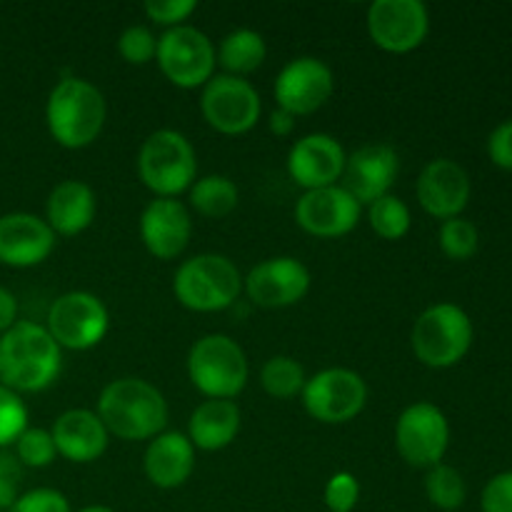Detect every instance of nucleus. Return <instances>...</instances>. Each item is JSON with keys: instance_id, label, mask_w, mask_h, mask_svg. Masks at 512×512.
Returning <instances> with one entry per match:
<instances>
[{"instance_id": "nucleus-34", "label": "nucleus", "mask_w": 512, "mask_h": 512, "mask_svg": "<svg viewBox=\"0 0 512 512\" xmlns=\"http://www.w3.org/2000/svg\"><path fill=\"white\" fill-rule=\"evenodd\" d=\"M118 53L123 55L125 63L148 65L150 60H155V53H158V38L145 25H130V28L120 33Z\"/></svg>"}, {"instance_id": "nucleus-33", "label": "nucleus", "mask_w": 512, "mask_h": 512, "mask_svg": "<svg viewBox=\"0 0 512 512\" xmlns=\"http://www.w3.org/2000/svg\"><path fill=\"white\" fill-rule=\"evenodd\" d=\"M28 430V408L23 398L0 385V450L15 445V440Z\"/></svg>"}, {"instance_id": "nucleus-28", "label": "nucleus", "mask_w": 512, "mask_h": 512, "mask_svg": "<svg viewBox=\"0 0 512 512\" xmlns=\"http://www.w3.org/2000/svg\"><path fill=\"white\" fill-rule=\"evenodd\" d=\"M308 375L305 368L290 355H275L260 370V385L275 400H290L303 393Z\"/></svg>"}, {"instance_id": "nucleus-32", "label": "nucleus", "mask_w": 512, "mask_h": 512, "mask_svg": "<svg viewBox=\"0 0 512 512\" xmlns=\"http://www.w3.org/2000/svg\"><path fill=\"white\" fill-rule=\"evenodd\" d=\"M53 435L43 428H28L18 440H15V458L20 460L23 468H48L55 460Z\"/></svg>"}, {"instance_id": "nucleus-19", "label": "nucleus", "mask_w": 512, "mask_h": 512, "mask_svg": "<svg viewBox=\"0 0 512 512\" xmlns=\"http://www.w3.org/2000/svg\"><path fill=\"white\" fill-rule=\"evenodd\" d=\"M58 235L45 218L33 213L0 215V265L8 268H35L45 263L55 250Z\"/></svg>"}, {"instance_id": "nucleus-25", "label": "nucleus", "mask_w": 512, "mask_h": 512, "mask_svg": "<svg viewBox=\"0 0 512 512\" xmlns=\"http://www.w3.org/2000/svg\"><path fill=\"white\" fill-rule=\"evenodd\" d=\"M240 420L243 415L235 400H203L190 415L188 440L205 453L223 450L238 438Z\"/></svg>"}, {"instance_id": "nucleus-39", "label": "nucleus", "mask_w": 512, "mask_h": 512, "mask_svg": "<svg viewBox=\"0 0 512 512\" xmlns=\"http://www.w3.org/2000/svg\"><path fill=\"white\" fill-rule=\"evenodd\" d=\"M483 512H512V470L488 480L480 495Z\"/></svg>"}, {"instance_id": "nucleus-8", "label": "nucleus", "mask_w": 512, "mask_h": 512, "mask_svg": "<svg viewBox=\"0 0 512 512\" xmlns=\"http://www.w3.org/2000/svg\"><path fill=\"white\" fill-rule=\"evenodd\" d=\"M155 63L175 88L193 90L203 88L213 78L218 58H215V45L203 30L193 25H178L168 28L158 38Z\"/></svg>"}, {"instance_id": "nucleus-9", "label": "nucleus", "mask_w": 512, "mask_h": 512, "mask_svg": "<svg viewBox=\"0 0 512 512\" xmlns=\"http://www.w3.org/2000/svg\"><path fill=\"white\" fill-rule=\"evenodd\" d=\"M45 328L60 350H90L108 335L110 315L98 295L88 290H70L53 300Z\"/></svg>"}, {"instance_id": "nucleus-16", "label": "nucleus", "mask_w": 512, "mask_h": 512, "mask_svg": "<svg viewBox=\"0 0 512 512\" xmlns=\"http://www.w3.org/2000/svg\"><path fill=\"white\" fill-rule=\"evenodd\" d=\"M243 290L258 308H290L310 290V270L298 258H268L243 278Z\"/></svg>"}, {"instance_id": "nucleus-29", "label": "nucleus", "mask_w": 512, "mask_h": 512, "mask_svg": "<svg viewBox=\"0 0 512 512\" xmlns=\"http://www.w3.org/2000/svg\"><path fill=\"white\" fill-rule=\"evenodd\" d=\"M368 220L373 233L383 240L405 238L410 233V225H413L410 208L393 193L368 205Z\"/></svg>"}, {"instance_id": "nucleus-41", "label": "nucleus", "mask_w": 512, "mask_h": 512, "mask_svg": "<svg viewBox=\"0 0 512 512\" xmlns=\"http://www.w3.org/2000/svg\"><path fill=\"white\" fill-rule=\"evenodd\" d=\"M18 323V300L10 290L0 288V335L8 333Z\"/></svg>"}, {"instance_id": "nucleus-26", "label": "nucleus", "mask_w": 512, "mask_h": 512, "mask_svg": "<svg viewBox=\"0 0 512 512\" xmlns=\"http://www.w3.org/2000/svg\"><path fill=\"white\" fill-rule=\"evenodd\" d=\"M265 55H268V45H265L263 35L258 30L238 28L220 40L215 58L223 65L225 75L245 78L265 63Z\"/></svg>"}, {"instance_id": "nucleus-4", "label": "nucleus", "mask_w": 512, "mask_h": 512, "mask_svg": "<svg viewBox=\"0 0 512 512\" xmlns=\"http://www.w3.org/2000/svg\"><path fill=\"white\" fill-rule=\"evenodd\" d=\"M173 293L180 305L193 313H218L240 298L243 275L225 255L200 253L180 265L173 280Z\"/></svg>"}, {"instance_id": "nucleus-23", "label": "nucleus", "mask_w": 512, "mask_h": 512, "mask_svg": "<svg viewBox=\"0 0 512 512\" xmlns=\"http://www.w3.org/2000/svg\"><path fill=\"white\" fill-rule=\"evenodd\" d=\"M145 478L160 490H175L195 470V448L185 433H160L145 450Z\"/></svg>"}, {"instance_id": "nucleus-40", "label": "nucleus", "mask_w": 512, "mask_h": 512, "mask_svg": "<svg viewBox=\"0 0 512 512\" xmlns=\"http://www.w3.org/2000/svg\"><path fill=\"white\" fill-rule=\"evenodd\" d=\"M488 153L498 168L512 170V120H505L503 125L490 133L488 138Z\"/></svg>"}, {"instance_id": "nucleus-38", "label": "nucleus", "mask_w": 512, "mask_h": 512, "mask_svg": "<svg viewBox=\"0 0 512 512\" xmlns=\"http://www.w3.org/2000/svg\"><path fill=\"white\" fill-rule=\"evenodd\" d=\"M195 8H198L195 0H150L143 10L153 23L178 28V25H183V20H188L195 13Z\"/></svg>"}, {"instance_id": "nucleus-27", "label": "nucleus", "mask_w": 512, "mask_h": 512, "mask_svg": "<svg viewBox=\"0 0 512 512\" xmlns=\"http://www.w3.org/2000/svg\"><path fill=\"white\" fill-rule=\"evenodd\" d=\"M238 185L225 175H205L190 185V205L203 218H228L238 208Z\"/></svg>"}, {"instance_id": "nucleus-43", "label": "nucleus", "mask_w": 512, "mask_h": 512, "mask_svg": "<svg viewBox=\"0 0 512 512\" xmlns=\"http://www.w3.org/2000/svg\"><path fill=\"white\" fill-rule=\"evenodd\" d=\"M78 512H115V510L108 508V505H88V508H83Z\"/></svg>"}, {"instance_id": "nucleus-36", "label": "nucleus", "mask_w": 512, "mask_h": 512, "mask_svg": "<svg viewBox=\"0 0 512 512\" xmlns=\"http://www.w3.org/2000/svg\"><path fill=\"white\" fill-rule=\"evenodd\" d=\"M23 488V465L15 453L0 450V512H8L20 498Z\"/></svg>"}, {"instance_id": "nucleus-15", "label": "nucleus", "mask_w": 512, "mask_h": 512, "mask_svg": "<svg viewBox=\"0 0 512 512\" xmlns=\"http://www.w3.org/2000/svg\"><path fill=\"white\" fill-rule=\"evenodd\" d=\"M363 205L343 188V185H328V188L305 190L295 203V220L300 228L315 238H343L353 233L360 223Z\"/></svg>"}, {"instance_id": "nucleus-3", "label": "nucleus", "mask_w": 512, "mask_h": 512, "mask_svg": "<svg viewBox=\"0 0 512 512\" xmlns=\"http://www.w3.org/2000/svg\"><path fill=\"white\" fill-rule=\"evenodd\" d=\"M108 118L103 93L83 78H63L48 95L45 123L58 145L83 150L98 140Z\"/></svg>"}, {"instance_id": "nucleus-12", "label": "nucleus", "mask_w": 512, "mask_h": 512, "mask_svg": "<svg viewBox=\"0 0 512 512\" xmlns=\"http://www.w3.org/2000/svg\"><path fill=\"white\" fill-rule=\"evenodd\" d=\"M450 445V423L433 403H415L395 423V448L413 468H435L443 463Z\"/></svg>"}, {"instance_id": "nucleus-42", "label": "nucleus", "mask_w": 512, "mask_h": 512, "mask_svg": "<svg viewBox=\"0 0 512 512\" xmlns=\"http://www.w3.org/2000/svg\"><path fill=\"white\" fill-rule=\"evenodd\" d=\"M295 120H298V118H295V115H290L288 110L275 108L273 113H270V120H268L270 133L280 135V138H288V135L295 130Z\"/></svg>"}, {"instance_id": "nucleus-10", "label": "nucleus", "mask_w": 512, "mask_h": 512, "mask_svg": "<svg viewBox=\"0 0 512 512\" xmlns=\"http://www.w3.org/2000/svg\"><path fill=\"white\" fill-rule=\"evenodd\" d=\"M300 395L310 418L323 425H343L363 413L368 385L355 370L328 368L308 378Z\"/></svg>"}, {"instance_id": "nucleus-30", "label": "nucleus", "mask_w": 512, "mask_h": 512, "mask_svg": "<svg viewBox=\"0 0 512 512\" xmlns=\"http://www.w3.org/2000/svg\"><path fill=\"white\" fill-rule=\"evenodd\" d=\"M425 495H428V500L435 508L453 512L463 508L468 488H465V480L458 470L440 463L428 470V478H425Z\"/></svg>"}, {"instance_id": "nucleus-20", "label": "nucleus", "mask_w": 512, "mask_h": 512, "mask_svg": "<svg viewBox=\"0 0 512 512\" xmlns=\"http://www.w3.org/2000/svg\"><path fill=\"white\" fill-rule=\"evenodd\" d=\"M345 150L333 135L313 133L300 138L288 153V175L303 190L338 185L345 168Z\"/></svg>"}, {"instance_id": "nucleus-37", "label": "nucleus", "mask_w": 512, "mask_h": 512, "mask_svg": "<svg viewBox=\"0 0 512 512\" xmlns=\"http://www.w3.org/2000/svg\"><path fill=\"white\" fill-rule=\"evenodd\" d=\"M8 512H73L68 498L60 490L35 488L20 495Z\"/></svg>"}, {"instance_id": "nucleus-17", "label": "nucleus", "mask_w": 512, "mask_h": 512, "mask_svg": "<svg viewBox=\"0 0 512 512\" xmlns=\"http://www.w3.org/2000/svg\"><path fill=\"white\" fill-rule=\"evenodd\" d=\"M398 173L400 160L395 148L385 143H368L345 158L343 188L360 205H370L390 195Z\"/></svg>"}, {"instance_id": "nucleus-31", "label": "nucleus", "mask_w": 512, "mask_h": 512, "mask_svg": "<svg viewBox=\"0 0 512 512\" xmlns=\"http://www.w3.org/2000/svg\"><path fill=\"white\" fill-rule=\"evenodd\" d=\"M438 240H440V250H443L450 260L473 258V255L478 253V245H480L478 228L465 218L443 220Z\"/></svg>"}, {"instance_id": "nucleus-21", "label": "nucleus", "mask_w": 512, "mask_h": 512, "mask_svg": "<svg viewBox=\"0 0 512 512\" xmlns=\"http://www.w3.org/2000/svg\"><path fill=\"white\" fill-rule=\"evenodd\" d=\"M193 220L188 208L175 198H155L140 215V238L145 250L158 260H175L188 248Z\"/></svg>"}, {"instance_id": "nucleus-35", "label": "nucleus", "mask_w": 512, "mask_h": 512, "mask_svg": "<svg viewBox=\"0 0 512 512\" xmlns=\"http://www.w3.org/2000/svg\"><path fill=\"white\" fill-rule=\"evenodd\" d=\"M325 505L330 512H353L360 500V483L353 473H335L325 485Z\"/></svg>"}, {"instance_id": "nucleus-11", "label": "nucleus", "mask_w": 512, "mask_h": 512, "mask_svg": "<svg viewBox=\"0 0 512 512\" xmlns=\"http://www.w3.org/2000/svg\"><path fill=\"white\" fill-rule=\"evenodd\" d=\"M200 110L213 130L223 135H245L258 125L263 103L253 85L235 75H213L203 85Z\"/></svg>"}, {"instance_id": "nucleus-14", "label": "nucleus", "mask_w": 512, "mask_h": 512, "mask_svg": "<svg viewBox=\"0 0 512 512\" xmlns=\"http://www.w3.org/2000/svg\"><path fill=\"white\" fill-rule=\"evenodd\" d=\"M335 90V75L328 63L318 58H295L275 78V103L295 118L313 115L323 108Z\"/></svg>"}, {"instance_id": "nucleus-18", "label": "nucleus", "mask_w": 512, "mask_h": 512, "mask_svg": "<svg viewBox=\"0 0 512 512\" xmlns=\"http://www.w3.org/2000/svg\"><path fill=\"white\" fill-rule=\"evenodd\" d=\"M420 208L440 220L460 218L470 200V175L450 158L430 160L415 183Z\"/></svg>"}, {"instance_id": "nucleus-2", "label": "nucleus", "mask_w": 512, "mask_h": 512, "mask_svg": "<svg viewBox=\"0 0 512 512\" xmlns=\"http://www.w3.org/2000/svg\"><path fill=\"white\" fill-rule=\"evenodd\" d=\"M95 413L120 440H153L168 423L163 393L143 378H118L105 385Z\"/></svg>"}, {"instance_id": "nucleus-24", "label": "nucleus", "mask_w": 512, "mask_h": 512, "mask_svg": "<svg viewBox=\"0 0 512 512\" xmlns=\"http://www.w3.org/2000/svg\"><path fill=\"white\" fill-rule=\"evenodd\" d=\"M98 213L95 190L83 180H63L55 185L45 203V223L55 235H80L93 225Z\"/></svg>"}, {"instance_id": "nucleus-13", "label": "nucleus", "mask_w": 512, "mask_h": 512, "mask_svg": "<svg viewBox=\"0 0 512 512\" xmlns=\"http://www.w3.org/2000/svg\"><path fill=\"white\" fill-rule=\"evenodd\" d=\"M368 35L385 53L403 55L428 38L430 15L420 0H375L365 15Z\"/></svg>"}, {"instance_id": "nucleus-22", "label": "nucleus", "mask_w": 512, "mask_h": 512, "mask_svg": "<svg viewBox=\"0 0 512 512\" xmlns=\"http://www.w3.org/2000/svg\"><path fill=\"white\" fill-rule=\"evenodd\" d=\"M53 443L58 455H63L70 463H93L108 450L110 433L105 430L103 420L95 410L73 408L65 410L53 423Z\"/></svg>"}, {"instance_id": "nucleus-5", "label": "nucleus", "mask_w": 512, "mask_h": 512, "mask_svg": "<svg viewBox=\"0 0 512 512\" xmlns=\"http://www.w3.org/2000/svg\"><path fill=\"white\" fill-rule=\"evenodd\" d=\"M198 173V158L183 133L160 128L143 140L138 153V175L155 198H178L190 190Z\"/></svg>"}, {"instance_id": "nucleus-7", "label": "nucleus", "mask_w": 512, "mask_h": 512, "mask_svg": "<svg viewBox=\"0 0 512 512\" xmlns=\"http://www.w3.org/2000/svg\"><path fill=\"white\" fill-rule=\"evenodd\" d=\"M190 383L208 400H233L248 385V358L233 338L210 333L195 340L188 355Z\"/></svg>"}, {"instance_id": "nucleus-6", "label": "nucleus", "mask_w": 512, "mask_h": 512, "mask_svg": "<svg viewBox=\"0 0 512 512\" xmlns=\"http://www.w3.org/2000/svg\"><path fill=\"white\" fill-rule=\"evenodd\" d=\"M473 323L460 305L438 303L418 315L410 335L415 358L435 370L453 368L473 345Z\"/></svg>"}, {"instance_id": "nucleus-1", "label": "nucleus", "mask_w": 512, "mask_h": 512, "mask_svg": "<svg viewBox=\"0 0 512 512\" xmlns=\"http://www.w3.org/2000/svg\"><path fill=\"white\" fill-rule=\"evenodd\" d=\"M63 350L48 328L33 320H18L0 335V385L13 393H40L58 380Z\"/></svg>"}]
</instances>
